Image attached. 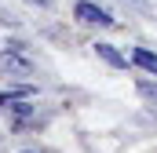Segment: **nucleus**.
<instances>
[{"mask_svg":"<svg viewBox=\"0 0 157 153\" xmlns=\"http://www.w3.org/2000/svg\"><path fill=\"white\" fill-rule=\"evenodd\" d=\"M29 73H33V62L22 55V47L4 44V51H0V76H29Z\"/></svg>","mask_w":157,"mask_h":153,"instance_id":"obj_1","label":"nucleus"},{"mask_svg":"<svg viewBox=\"0 0 157 153\" xmlns=\"http://www.w3.org/2000/svg\"><path fill=\"white\" fill-rule=\"evenodd\" d=\"M73 15H77L80 22H88V26H113V15H110L106 7H99V4H91V0H77V7H73Z\"/></svg>","mask_w":157,"mask_h":153,"instance_id":"obj_2","label":"nucleus"},{"mask_svg":"<svg viewBox=\"0 0 157 153\" xmlns=\"http://www.w3.org/2000/svg\"><path fill=\"white\" fill-rule=\"evenodd\" d=\"M95 55H99V58H102L106 66H113V69H124V66H128V58L121 55L113 44H95Z\"/></svg>","mask_w":157,"mask_h":153,"instance_id":"obj_3","label":"nucleus"},{"mask_svg":"<svg viewBox=\"0 0 157 153\" xmlns=\"http://www.w3.org/2000/svg\"><path fill=\"white\" fill-rule=\"evenodd\" d=\"M132 62H135L139 69H146V73H154V76H157V51L135 47V51H132Z\"/></svg>","mask_w":157,"mask_h":153,"instance_id":"obj_4","label":"nucleus"},{"mask_svg":"<svg viewBox=\"0 0 157 153\" xmlns=\"http://www.w3.org/2000/svg\"><path fill=\"white\" fill-rule=\"evenodd\" d=\"M37 91L26 84V88H11V91H0V102H11V99H33Z\"/></svg>","mask_w":157,"mask_h":153,"instance_id":"obj_5","label":"nucleus"},{"mask_svg":"<svg viewBox=\"0 0 157 153\" xmlns=\"http://www.w3.org/2000/svg\"><path fill=\"white\" fill-rule=\"evenodd\" d=\"M135 88H139V95H146V99H157V84H154V80H139Z\"/></svg>","mask_w":157,"mask_h":153,"instance_id":"obj_6","label":"nucleus"},{"mask_svg":"<svg viewBox=\"0 0 157 153\" xmlns=\"http://www.w3.org/2000/svg\"><path fill=\"white\" fill-rule=\"evenodd\" d=\"M29 4H40V7H48V4H51V0H29Z\"/></svg>","mask_w":157,"mask_h":153,"instance_id":"obj_7","label":"nucleus"}]
</instances>
